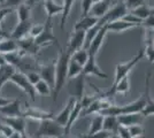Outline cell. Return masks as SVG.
<instances>
[{"mask_svg": "<svg viewBox=\"0 0 154 138\" xmlns=\"http://www.w3.org/2000/svg\"><path fill=\"white\" fill-rule=\"evenodd\" d=\"M76 101H77L76 99L70 98L68 100V103L66 104L63 109L54 118V120H55L60 125H62L63 128L67 125V123H68V120H69V116H70V114H71V111H72L74 106L76 104Z\"/></svg>", "mask_w": 154, "mask_h": 138, "instance_id": "obj_18", "label": "cell"}, {"mask_svg": "<svg viewBox=\"0 0 154 138\" xmlns=\"http://www.w3.org/2000/svg\"><path fill=\"white\" fill-rule=\"evenodd\" d=\"M15 72H16V68L9 63L0 67V91L7 82H11V78Z\"/></svg>", "mask_w": 154, "mask_h": 138, "instance_id": "obj_25", "label": "cell"}, {"mask_svg": "<svg viewBox=\"0 0 154 138\" xmlns=\"http://www.w3.org/2000/svg\"><path fill=\"white\" fill-rule=\"evenodd\" d=\"M35 91H36V94H39V96H48L52 93V89L46 82L42 79L35 85Z\"/></svg>", "mask_w": 154, "mask_h": 138, "instance_id": "obj_34", "label": "cell"}, {"mask_svg": "<svg viewBox=\"0 0 154 138\" xmlns=\"http://www.w3.org/2000/svg\"><path fill=\"white\" fill-rule=\"evenodd\" d=\"M44 6L47 14V19H52L54 15L59 13H62V5H59L57 2H54L53 0H45L44 1Z\"/></svg>", "mask_w": 154, "mask_h": 138, "instance_id": "obj_28", "label": "cell"}, {"mask_svg": "<svg viewBox=\"0 0 154 138\" xmlns=\"http://www.w3.org/2000/svg\"><path fill=\"white\" fill-rule=\"evenodd\" d=\"M11 82L14 83L16 86H19L22 91L26 93L31 100H35L36 99V91H35V86L32 85L31 83L28 81V77L24 72H16L13 74L12 78H11Z\"/></svg>", "mask_w": 154, "mask_h": 138, "instance_id": "obj_7", "label": "cell"}, {"mask_svg": "<svg viewBox=\"0 0 154 138\" xmlns=\"http://www.w3.org/2000/svg\"><path fill=\"white\" fill-rule=\"evenodd\" d=\"M89 57H90L89 52L85 48H81V50H78V51H76L75 53L71 54V59L75 60L77 63H79L82 67H84V65L88 62Z\"/></svg>", "mask_w": 154, "mask_h": 138, "instance_id": "obj_31", "label": "cell"}, {"mask_svg": "<svg viewBox=\"0 0 154 138\" xmlns=\"http://www.w3.org/2000/svg\"><path fill=\"white\" fill-rule=\"evenodd\" d=\"M9 138H23V135H21V133H19V132H14Z\"/></svg>", "mask_w": 154, "mask_h": 138, "instance_id": "obj_48", "label": "cell"}, {"mask_svg": "<svg viewBox=\"0 0 154 138\" xmlns=\"http://www.w3.org/2000/svg\"><path fill=\"white\" fill-rule=\"evenodd\" d=\"M17 41V45H19V50L26 54V55H36L38 53V50L40 48L39 46L36 45L35 39L30 37V38H23V39L16 40Z\"/></svg>", "mask_w": 154, "mask_h": 138, "instance_id": "obj_17", "label": "cell"}, {"mask_svg": "<svg viewBox=\"0 0 154 138\" xmlns=\"http://www.w3.org/2000/svg\"><path fill=\"white\" fill-rule=\"evenodd\" d=\"M116 135L120 138H131L130 136V131H129L128 127H124V125H119L117 128V131H116Z\"/></svg>", "mask_w": 154, "mask_h": 138, "instance_id": "obj_41", "label": "cell"}, {"mask_svg": "<svg viewBox=\"0 0 154 138\" xmlns=\"http://www.w3.org/2000/svg\"><path fill=\"white\" fill-rule=\"evenodd\" d=\"M43 30H44V24H37V26H32L31 29H30V36H31L32 38L35 39V38H37L40 33L43 32Z\"/></svg>", "mask_w": 154, "mask_h": 138, "instance_id": "obj_40", "label": "cell"}, {"mask_svg": "<svg viewBox=\"0 0 154 138\" xmlns=\"http://www.w3.org/2000/svg\"><path fill=\"white\" fill-rule=\"evenodd\" d=\"M107 30L108 31H114V32H123L125 30H129L131 28H136V26H139L137 24H132V23H129V22H125L123 20H119L115 21V22H112L107 24Z\"/></svg>", "mask_w": 154, "mask_h": 138, "instance_id": "obj_26", "label": "cell"}, {"mask_svg": "<svg viewBox=\"0 0 154 138\" xmlns=\"http://www.w3.org/2000/svg\"><path fill=\"white\" fill-rule=\"evenodd\" d=\"M119 123L120 125H124V127H131L135 124H140L141 121L144 120V116L139 114H125V115H120L117 116Z\"/></svg>", "mask_w": 154, "mask_h": 138, "instance_id": "obj_22", "label": "cell"}, {"mask_svg": "<svg viewBox=\"0 0 154 138\" xmlns=\"http://www.w3.org/2000/svg\"><path fill=\"white\" fill-rule=\"evenodd\" d=\"M146 105V93L144 92L139 98L130 103V104H127V105L123 106H119V111H120V115H125V114H139L143 112L144 107ZM119 115V116H120Z\"/></svg>", "mask_w": 154, "mask_h": 138, "instance_id": "obj_8", "label": "cell"}, {"mask_svg": "<svg viewBox=\"0 0 154 138\" xmlns=\"http://www.w3.org/2000/svg\"><path fill=\"white\" fill-rule=\"evenodd\" d=\"M81 113H82V105H81V103L77 100L75 106H74V108H72V111H71V114H70V116H69V120H68V123L64 127V135H66V136L69 135V132H70L74 123L76 122L77 118L81 116Z\"/></svg>", "mask_w": 154, "mask_h": 138, "instance_id": "obj_24", "label": "cell"}, {"mask_svg": "<svg viewBox=\"0 0 154 138\" xmlns=\"http://www.w3.org/2000/svg\"><path fill=\"white\" fill-rule=\"evenodd\" d=\"M62 136H64V128L54 118H50L39 122V127L33 138H60Z\"/></svg>", "mask_w": 154, "mask_h": 138, "instance_id": "obj_2", "label": "cell"}, {"mask_svg": "<svg viewBox=\"0 0 154 138\" xmlns=\"http://www.w3.org/2000/svg\"><path fill=\"white\" fill-rule=\"evenodd\" d=\"M128 128L131 138H139L145 135V128L141 124H135L131 125V127H128Z\"/></svg>", "mask_w": 154, "mask_h": 138, "instance_id": "obj_35", "label": "cell"}, {"mask_svg": "<svg viewBox=\"0 0 154 138\" xmlns=\"http://www.w3.org/2000/svg\"><path fill=\"white\" fill-rule=\"evenodd\" d=\"M22 118H31V120H36V121H44V120H50V118H54V114L51 112H46V111H42L39 108H35V107H26V109L22 111Z\"/></svg>", "mask_w": 154, "mask_h": 138, "instance_id": "obj_10", "label": "cell"}, {"mask_svg": "<svg viewBox=\"0 0 154 138\" xmlns=\"http://www.w3.org/2000/svg\"><path fill=\"white\" fill-rule=\"evenodd\" d=\"M16 51H19V45L16 40H14L11 37L2 38L0 40V54L6 55V54H11Z\"/></svg>", "mask_w": 154, "mask_h": 138, "instance_id": "obj_23", "label": "cell"}, {"mask_svg": "<svg viewBox=\"0 0 154 138\" xmlns=\"http://www.w3.org/2000/svg\"><path fill=\"white\" fill-rule=\"evenodd\" d=\"M23 138H29V137L26 136V135H23Z\"/></svg>", "mask_w": 154, "mask_h": 138, "instance_id": "obj_52", "label": "cell"}, {"mask_svg": "<svg viewBox=\"0 0 154 138\" xmlns=\"http://www.w3.org/2000/svg\"><path fill=\"white\" fill-rule=\"evenodd\" d=\"M22 108L21 101L19 99H13L8 105L0 107V113L4 115V118H17L22 116Z\"/></svg>", "mask_w": 154, "mask_h": 138, "instance_id": "obj_12", "label": "cell"}, {"mask_svg": "<svg viewBox=\"0 0 154 138\" xmlns=\"http://www.w3.org/2000/svg\"><path fill=\"white\" fill-rule=\"evenodd\" d=\"M55 63H57V61L51 62L48 65H39L38 68L40 77L44 82H46L51 86L52 92H53L54 86H55Z\"/></svg>", "mask_w": 154, "mask_h": 138, "instance_id": "obj_9", "label": "cell"}, {"mask_svg": "<svg viewBox=\"0 0 154 138\" xmlns=\"http://www.w3.org/2000/svg\"><path fill=\"white\" fill-rule=\"evenodd\" d=\"M144 57H145V52H144V48H141L140 51L137 53L132 59H130L129 61L124 62V63L117 65V66H116V69H115V78H114V82H113L112 85H114V84H116L119 81H121L122 78L127 77V76L129 75V72H131V69H132V68H134V67H135L136 65L144 58Z\"/></svg>", "mask_w": 154, "mask_h": 138, "instance_id": "obj_3", "label": "cell"}, {"mask_svg": "<svg viewBox=\"0 0 154 138\" xmlns=\"http://www.w3.org/2000/svg\"><path fill=\"white\" fill-rule=\"evenodd\" d=\"M26 0H5V7H11L13 8V6H17L24 4Z\"/></svg>", "mask_w": 154, "mask_h": 138, "instance_id": "obj_44", "label": "cell"}, {"mask_svg": "<svg viewBox=\"0 0 154 138\" xmlns=\"http://www.w3.org/2000/svg\"><path fill=\"white\" fill-rule=\"evenodd\" d=\"M124 2H125V7H127L128 12H132L136 8L145 5V0H127Z\"/></svg>", "mask_w": 154, "mask_h": 138, "instance_id": "obj_36", "label": "cell"}, {"mask_svg": "<svg viewBox=\"0 0 154 138\" xmlns=\"http://www.w3.org/2000/svg\"><path fill=\"white\" fill-rule=\"evenodd\" d=\"M60 138H69V137H68V136H66V135H64V136H62V137H60Z\"/></svg>", "mask_w": 154, "mask_h": 138, "instance_id": "obj_51", "label": "cell"}, {"mask_svg": "<svg viewBox=\"0 0 154 138\" xmlns=\"http://www.w3.org/2000/svg\"><path fill=\"white\" fill-rule=\"evenodd\" d=\"M89 55H90V54H89ZM83 74L85 76H88V75H93V76L100 77V78H107V77H108V75L105 74V72L98 67L94 55H90V57H89L88 62H86L83 67Z\"/></svg>", "mask_w": 154, "mask_h": 138, "instance_id": "obj_11", "label": "cell"}, {"mask_svg": "<svg viewBox=\"0 0 154 138\" xmlns=\"http://www.w3.org/2000/svg\"><path fill=\"white\" fill-rule=\"evenodd\" d=\"M108 32V30H107V26H103L99 31L98 33L96 35V37L92 39L91 41L90 46H89V48H88V52L90 55H94L97 57V54L99 52V50H100V47L103 45V41L105 39V37H106V35Z\"/></svg>", "mask_w": 154, "mask_h": 138, "instance_id": "obj_15", "label": "cell"}, {"mask_svg": "<svg viewBox=\"0 0 154 138\" xmlns=\"http://www.w3.org/2000/svg\"><path fill=\"white\" fill-rule=\"evenodd\" d=\"M83 72V67L79 63H77L75 60H72L70 58L69 61V66H68V79L74 78L78 75H81Z\"/></svg>", "mask_w": 154, "mask_h": 138, "instance_id": "obj_32", "label": "cell"}, {"mask_svg": "<svg viewBox=\"0 0 154 138\" xmlns=\"http://www.w3.org/2000/svg\"><path fill=\"white\" fill-rule=\"evenodd\" d=\"M35 43H36V45L39 46L40 48L46 45H50V44H57L58 47H60L58 38H57L55 35L53 33L52 19H46V23L44 24V30H43V32L40 33L37 38H35Z\"/></svg>", "mask_w": 154, "mask_h": 138, "instance_id": "obj_5", "label": "cell"}, {"mask_svg": "<svg viewBox=\"0 0 154 138\" xmlns=\"http://www.w3.org/2000/svg\"><path fill=\"white\" fill-rule=\"evenodd\" d=\"M30 11H31V8L28 6L26 4L20 5V6L17 7V9H16L19 22H24V21L30 20Z\"/></svg>", "mask_w": 154, "mask_h": 138, "instance_id": "obj_33", "label": "cell"}, {"mask_svg": "<svg viewBox=\"0 0 154 138\" xmlns=\"http://www.w3.org/2000/svg\"><path fill=\"white\" fill-rule=\"evenodd\" d=\"M93 4V0H82V17H85L90 14Z\"/></svg>", "mask_w": 154, "mask_h": 138, "instance_id": "obj_37", "label": "cell"}, {"mask_svg": "<svg viewBox=\"0 0 154 138\" xmlns=\"http://www.w3.org/2000/svg\"><path fill=\"white\" fill-rule=\"evenodd\" d=\"M123 21H125V22H129V23H132V24H137V26H141V23H143V21L140 19H138L136 15L134 14H131L130 12H128V14H125L124 15V17L122 19Z\"/></svg>", "mask_w": 154, "mask_h": 138, "instance_id": "obj_38", "label": "cell"}, {"mask_svg": "<svg viewBox=\"0 0 154 138\" xmlns=\"http://www.w3.org/2000/svg\"><path fill=\"white\" fill-rule=\"evenodd\" d=\"M85 75L83 72L74 78L68 79L67 83V90L70 96V98H74L76 100H81L84 96V84H85Z\"/></svg>", "mask_w": 154, "mask_h": 138, "instance_id": "obj_6", "label": "cell"}, {"mask_svg": "<svg viewBox=\"0 0 154 138\" xmlns=\"http://www.w3.org/2000/svg\"><path fill=\"white\" fill-rule=\"evenodd\" d=\"M1 122H4L9 128H12L14 132H19L21 135H26V121L24 118H22V116H17V118H1Z\"/></svg>", "mask_w": 154, "mask_h": 138, "instance_id": "obj_13", "label": "cell"}, {"mask_svg": "<svg viewBox=\"0 0 154 138\" xmlns=\"http://www.w3.org/2000/svg\"><path fill=\"white\" fill-rule=\"evenodd\" d=\"M59 59L57 60L55 63V86L54 90L52 92L53 96V101L55 103L58 96L60 94L61 90L66 85L67 81H68V66H69V61H70L71 54L70 52L66 48H62L61 46L59 47Z\"/></svg>", "mask_w": 154, "mask_h": 138, "instance_id": "obj_1", "label": "cell"}, {"mask_svg": "<svg viewBox=\"0 0 154 138\" xmlns=\"http://www.w3.org/2000/svg\"><path fill=\"white\" fill-rule=\"evenodd\" d=\"M26 77H28V81H29L33 86L36 85L39 81H42V77H40L39 72H26Z\"/></svg>", "mask_w": 154, "mask_h": 138, "instance_id": "obj_39", "label": "cell"}, {"mask_svg": "<svg viewBox=\"0 0 154 138\" xmlns=\"http://www.w3.org/2000/svg\"><path fill=\"white\" fill-rule=\"evenodd\" d=\"M31 22L29 21H24V22H19L17 26H15V29L13 30V32L11 35V38H13L14 40H20L26 38L28 36V33L30 32L31 29Z\"/></svg>", "mask_w": 154, "mask_h": 138, "instance_id": "obj_19", "label": "cell"}, {"mask_svg": "<svg viewBox=\"0 0 154 138\" xmlns=\"http://www.w3.org/2000/svg\"><path fill=\"white\" fill-rule=\"evenodd\" d=\"M12 12H13V8H11V7H4V8H1L0 9V22L4 20L8 14L12 13Z\"/></svg>", "mask_w": 154, "mask_h": 138, "instance_id": "obj_45", "label": "cell"}, {"mask_svg": "<svg viewBox=\"0 0 154 138\" xmlns=\"http://www.w3.org/2000/svg\"><path fill=\"white\" fill-rule=\"evenodd\" d=\"M12 100H13V99H8V98H5V97H1V96H0V107L8 105Z\"/></svg>", "mask_w": 154, "mask_h": 138, "instance_id": "obj_47", "label": "cell"}, {"mask_svg": "<svg viewBox=\"0 0 154 138\" xmlns=\"http://www.w3.org/2000/svg\"><path fill=\"white\" fill-rule=\"evenodd\" d=\"M103 116L100 114H96L92 120H91L90 128L86 132V135H93L97 132L101 131L103 130Z\"/></svg>", "mask_w": 154, "mask_h": 138, "instance_id": "obj_29", "label": "cell"}, {"mask_svg": "<svg viewBox=\"0 0 154 138\" xmlns=\"http://www.w3.org/2000/svg\"><path fill=\"white\" fill-rule=\"evenodd\" d=\"M8 37H9V36H8L7 33L4 32V30L0 28V38H8Z\"/></svg>", "mask_w": 154, "mask_h": 138, "instance_id": "obj_49", "label": "cell"}, {"mask_svg": "<svg viewBox=\"0 0 154 138\" xmlns=\"http://www.w3.org/2000/svg\"><path fill=\"white\" fill-rule=\"evenodd\" d=\"M0 138H6V137H4V136H2V135H0Z\"/></svg>", "mask_w": 154, "mask_h": 138, "instance_id": "obj_53", "label": "cell"}, {"mask_svg": "<svg viewBox=\"0 0 154 138\" xmlns=\"http://www.w3.org/2000/svg\"><path fill=\"white\" fill-rule=\"evenodd\" d=\"M141 26H145L146 29H154V15H151L146 20L143 21Z\"/></svg>", "mask_w": 154, "mask_h": 138, "instance_id": "obj_43", "label": "cell"}, {"mask_svg": "<svg viewBox=\"0 0 154 138\" xmlns=\"http://www.w3.org/2000/svg\"><path fill=\"white\" fill-rule=\"evenodd\" d=\"M151 76H152V72H148L146 74V77H145V93H146V105L144 107L141 115L144 118L149 116V115H153L154 114V100L151 99L149 96V82H151Z\"/></svg>", "mask_w": 154, "mask_h": 138, "instance_id": "obj_16", "label": "cell"}, {"mask_svg": "<svg viewBox=\"0 0 154 138\" xmlns=\"http://www.w3.org/2000/svg\"><path fill=\"white\" fill-rule=\"evenodd\" d=\"M110 135H112V133H109L108 131L101 130V131L97 132V133H93V135H85V136L82 138H108Z\"/></svg>", "mask_w": 154, "mask_h": 138, "instance_id": "obj_42", "label": "cell"}, {"mask_svg": "<svg viewBox=\"0 0 154 138\" xmlns=\"http://www.w3.org/2000/svg\"><path fill=\"white\" fill-rule=\"evenodd\" d=\"M99 1H101V0H93V2L96 4V2H99Z\"/></svg>", "mask_w": 154, "mask_h": 138, "instance_id": "obj_50", "label": "cell"}, {"mask_svg": "<svg viewBox=\"0 0 154 138\" xmlns=\"http://www.w3.org/2000/svg\"><path fill=\"white\" fill-rule=\"evenodd\" d=\"M1 39H2V38H0V40H1Z\"/></svg>", "mask_w": 154, "mask_h": 138, "instance_id": "obj_54", "label": "cell"}, {"mask_svg": "<svg viewBox=\"0 0 154 138\" xmlns=\"http://www.w3.org/2000/svg\"><path fill=\"white\" fill-rule=\"evenodd\" d=\"M84 41H85V31H72L67 50L70 52V54H72L78 50L83 48Z\"/></svg>", "mask_w": 154, "mask_h": 138, "instance_id": "obj_14", "label": "cell"}, {"mask_svg": "<svg viewBox=\"0 0 154 138\" xmlns=\"http://www.w3.org/2000/svg\"><path fill=\"white\" fill-rule=\"evenodd\" d=\"M45 0H26V2L24 4H26L28 6L30 7V8H32V7L35 6L36 4H39V2H44Z\"/></svg>", "mask_w": 154, "mask_h": 138, "instance_id": "obj_46", "label": "cell"}, {"mask_svg": "<svg viewBox=\"0 0 154 138\" xmlns=\"http://www.w3.org/2000/svg\"><path fill=\"white\" fill-rule=\"evenodd\" d=\"M74 2H75V0H63V5H62V16H61V21H60V28H61V30H63L64 29V24H66V22H67V19H68V16H69V14H70V11L71 8H72V5H74Z\"/></svg>", "mask_w": 154, "mask_h": 138, "instance_id": "obj_30", "label": "cell"}, {"mask_svg": "<svg viewBox=\"0 0 154 138\" xmlns=\"http://www.w3.org/2000/svg\"><path fill=\"white\" fill-rule=\"evenodd\" d=\"M119 125L120 123H119L117 116H103V130L108 131L112 135H116Z\"/></svg>", "mask_w": 154, "mask_h": 138, "instance_id": "obj_27", "label": "cell"}, {"mask_svg": "<svg viewBox=\"0 0 154 138\" xmlns=\"http://www.w3.org/2000/svg\"><path fill=\"white\" fill-rule=\"evenodd\" d=\"M112 0H101L99 2L93 4V6L91 8L90 16L97 17V19H101L105 14L109 11V4H110Z\"/></svg>", "mask_w": 154, "mask_h": 138, "instance_id": "obj_21", "label": "cell"}, {"mask_svg": "<svg viewBox=\"0 0 154 138\" xmlns=\"http://www.w3.org/2000/svg\"><path fill=\"white\" fill-rule=\"evenodd\" d=\"M125 14H128V9L125 7V2H119L112 9H109L101 19L98 20V26L103 28V26H107V24L112 23V22L122 20Z\"/></svg>", "mask_w": 154, "mask_h": 138, "instance_id": "obj_4", "label": "cell"}, {"mask_svg": "<svg viewBox=\"0 0 154 138\" xmlns=\"http://www.w3.org/2000/svg\"><path fill=\"white\" fill-rule=\"evenodd\" d=\"M98 20L99 19L90 16V15H88L85 17H81V20L75 23L72 30L74 31H85L86 32L88 30H90L91 28H93V26H96L97 23H98Z\"/></svg>", "mask_w": 154, "mask_h": 138, "instance_id": "obj_20", "label": "cell"}]
</instances>
